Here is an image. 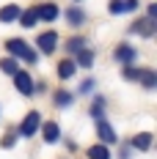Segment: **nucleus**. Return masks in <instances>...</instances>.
<instances>
[{
  "mask_svg": "<svg viewBox=\"0 0 157 159\" xmlns=\"http://www.w3.org/2000/svg\"><path fill=\"white\" fill-rule=\"evenodd\" d=\"M17 22H19L22 28H36L39 19H36V11H33V8H25V11H19V19H17Z\"/></svg>",
  "mask_w": 157,
  "mask_h": 159,
  "instance_id": "obj_19",
  "label": "nucleus"
},
{
  "mask_svg": "<svg viewBox=\"0 0 157 159\" xmlns=\"http://www.w3.org/2000/svg\"><path fill=\"white\" fill-rule=\"evenodd\" d=\"M33 11H36V19L39 22H55L58 14H61V8H58V3H39V6H33Z\"/></svg>",
  "mask_w": 157,
  "mask_h": 159,
  "instance_id": "obj_5",
  "label": "nucleus"
},
{
  "mask_svg": "<svg viewBox=\"0 0 157 159\" xmlns=\"http://www.w3.org/2000/svg\"><path fill=\"white\" fill-rule=\"evenodd\" d=\"M105 110H108V99L105 96H94L91 99V107H88V115L94 121H99V118H105Z\"/></svg>",
  "mask_w": 157,
  "mask_h": 159,
  "instance_id": "obj_13",
  "label": "nucleus"
},
{
  "mask_svg": "<svg viewBox=\"0 0 157 159\" xmlns=\"http://www.w3.org/2000/svg\"><path fill=\"white\" fill-rule=\"evenodd\" d=\"M75 71H77V66H75L72 58H63L61 63H58V80H72Z\"/></svg>",
  "mask_w": 157,
  "mask_h": 159,
  "instance_id": "obj_17",
  "label": "nucleus"
},
{
  "mask_svg": "<svg viewBox=\"0 0 157 159\" xmlns=\"http://www.w3.org/2000/svg\"><path fill=\"white\" fill-rule=\"evenodd\" d=\"M75 3H80V0H75Z\"/></svg>",
  "mask_w": 157,
  "mask_h": 159,
  "instance_id": "obj_30",
  "label": "nucleus"
},
{
  "mask_svg": "<svg viewBox=\"0 0 157 159\" xmlns=\"http://www.w3.org/2000/svg\"><path fill=\"white\" fill-rule=\"evenodd\" d=\"M86 157L88 159H110V148L102 145V143H96V145H91V148L86 151Z\"/></svg>",
  "mask_w": 157,
  "mask_h": 159,
  "instance_id": "obj_18",
  "label": "nucleus"
},
{
  "mask_svg": "<svg viewBox=\"0 0 157 159\" xmlns=\"http://www.w3.org/2000/svg\"><path fill=\"white\" fill-rule=\"evenodd\" d=\"M132 157V148H130V145H121V148H119V159H130Z\"/></svg>",
  "mask_w": 157,
  "mask_h": 159,
  "instance_id": "obj_28",
  "label": "nucleus"
},
{
  "mask_svg": "<svg viewBox=\"0 0 157 159\" xmlns=\"http://www.w3.org/2000/svg\"><path fill=\"white\" fill-rule=\"evenodd\" d=\"M121 77H124L127 82H138V80H141V69H138V66H121Z\"/></svg>",
  "mask_w": 157,
  "mask_h": 159,
  "instance_id": "obj_23",
  "label": "nucleus"
},
{
  "mask_svg": "<svg viewBox=\"0 0 157 159\" xmlns=\"http://www.w3.org/2000/svg\"><path fill=\"white\" fill-rule=\"evenodd\" d=\"M86 22H88V14H86L80 6H69V8H66V25H69V28H83Z\"/></svg>",
  "mask_w": 157,
  "mask_h": 159,
  "instance_id": "obj_9",
  "label": "nucleus"
},
{
  "mask_svg": "<svg viewBox=\"0 0 157 159\" xmlns=\"http://www.w3.org/2000/svg\"><path fill=\"white\" fill-rule=\"evenodd\" d=\"M19 61H25L28 66H36V63H39V52H36L33 47H28L25 52H22V58H19Z\"/></svg>",
  "mask_w": 157,
  "mask_h": 159,
  "instance_id": "obj_24",
  "label": "nucleus"
},
{
  "mask_svg": "<svg viewBox=\"0 0 157 159\" xmlns=\"http://www.w3.org/2000/svg\"><path fill=\"white\" fill-rule=\"evenodd\" d=\"M94 58H96V52L94 49H80L77 55H75V58H72V61H75V66H83V69H91V66H94Z\"/></svg>",
  "mask_w": 157,
  "mask_h": 159,
  "instance_id": "obj_15",
  "label": "nucleus"
},
{
  "mask_svg": "<svg viewBox=\"0 0 157 159\" xmlns=\"http://www.w3.org/2000/svg\"><path fill=\"white\" fill-rule=\"evenodd\" d=\"M130 33H138V36H143V39H152V36L157 33V19L141 16V19H135V22H132Z\"/></svg>",
  "mask_w": 157,
  "mask_h": 159,
  "instance_id": "obj_6",
  "label": "nucleus"
},
{
  "mask_svg": "<svg viewBox=\"0 0 157 159\" xmlns=\"http://www.w3.org/2000/svg\"><path fill=\"white\" fill-rule=\"evenodd\" d=\"M17 140H19V137H17V129H6V134L0 137V148H6V151H11V148L17 145Z\"/></svg>",
  "mask_w": 157,
  "mask_h": 159,
  "instance_id": "obj_22",
  "label": "nucleus"
},
{
  "mask_svg": "<svg viewBox=\"0 0 157 159\" xmlns=\"http://www.w3.org/2000/svg\"><path fill=\"white\" fill-rule=\"evenodd\" d=\"M33 85H36V80L28 74V71H17L14 74V88H17V93H22V96H33L36 91H33Z\"/></svg>",
  "mask_w": 157,
  "mask_h": 159,
  "instance_id": "obj_7",
  "label": "nucleus"
},
{
  "mask_svg": "<svg viewBox=\"0 0 157 159\" xmlns=\"http://www.w3.org/2000/svg\"><path fill=\"white\" fill-rule=\"evenodd\" d=\"M138 82H141L143 88H149V91H152V88L157 85V74H155V69H141V80H138Z\"/></svg>",
  "mask_w": 157,
  "mask_h": 159,
  "instance_id": "obj_21",
  "label": "nucleus"
},
{
  "mask_svg": "<svg viewBox=\"0 0 157 159\" xmlns=\"http://www.w3.org/2000/svg\"><path fill=\"white\" fill-rule=\"evenodd\" d=\"M86 36H72V39H66V58H72V55H77L80 49H86Z\"/></svg>",
  "mask_w": 157,
  "mask_h": 159,
  "instance_id": "obj_16",
  "label": "nucleus"
},
{
  "mask_svg": "<svg viewBox=\"0 0 157 159\" xmlns=\"http://www.w3.org/2000/svg\"><path fill=\"white\" fill-rule=\"evenodd\" d=\"M146 16H149V19H157V3H149V6H146Z\"/></svg>",
  "mask_w": 157,
  "mask_h": 159,
  "instance_id": "obj_29",
  "label": "nucleus"
},
{
  "mask_svg": "<svg viewBox=\"0 0 157 159\" xmlns=\"http://www.w3.org/2000/svg\"><path fill=\"white\" fill-rule=\"evenodd\" d=\"M94 88H96V82H94V77H88V80H83V82H80L77 93H94Z\"/></svg>",
  "mask_w": 157,
  "mask_h": 159,
  "instance_id": "obj_26",
  "label": "nucleus"
},
{
  "mask_svg": "<svg viewBox=\"0 0 157 159\" xmlns=\"http://www.w3.org/2000/svg\"><path fill=\"white\" fill-rule=\"evenodd\" d=\"M152 143H155V134L152 132H138V134L130 137V148L132 151H149Z\"/></svg>",
  "mask_w": 157,
  "mask_h": 159,
  "instance_id": "obj_8",
  "label": "nucleus"
},
{
  "mask_svg": "<svg viewBox=\"0 0 157 159\" xmlns=\"http://www.w3.org/2000/svg\"><path fill=\"white\" fill-rule=\"evenodd\" d=\"M52 104H55L58 110H66V107H72V104H75V93H72V91H66V88H58V91L52 93Z\"/></svg>",
  "mask_w": 157,
  "mask_h": 159,
  "instance_id": "obj_11",
  "label": "nucleus"
},
{
  "mask_svg": "<svg viewBox=\"0 0 157 159\" xmlns=\"http://www.w3.org/2000/svg\"><path fill=\"white\" fill-rule=\"evenodd\" d=\"M113 61L121 66H135V61H138V49L132 47L130 41H121V44H116V49H113Z\"/></svg>",
  "mask_w": 157,
  "mask_h": 159,
  "instance_id": "obj_2",
  "label": "nucleus"
},
{
  "mask_svg": "<svg viewBox=\"0 0 157 159\" xmlns=\"http://www.w3.org/2000/svg\"><path fill=\"white\" fill-rule=\"evenodd\" d=\"M25 49H28L25 39H8V41H6V52H8L11 58H17V61L22 58V52H25Z\"/></svg>",
  "mask_w": 157,
  "mask_h": 159,
  "instance_id": "obj_14",
  "label": "nucleus"
},
{
  "mask_svg": "<svg viewBox=\"0 0 157 159\" xmlns=\"http://www.w3.org/2000/svg\"><path fill=\"white\" fill-rule=\"evenodd\" d=\"M42 137H44V143H58L61 140V126H58V121H42Z\"/></svg>",
  "mask_w": 157,
  "mask_h": 159,
  "instance_id": "obj_10",
  "label": "nucleus"
},
{
  "mask_svg": "<svg viewBox=\"0 0 157 159\" xmlns=\"http://www.w3.org/2000/svg\"><path fill=\"white\" fill-rule=\"evenodd\" d=\"M96 137H99V143L108 145V148L119 143V134H116L113 124H110V121H105V118H99V121H96Z\"/></svg>",
  "mask_w": 157,
  "mask_h": 159,
  "instance_id": "obj_4",
  "label": "nucleus"
},
{
  "mask_svg": "<svg viewBox=\"0 0 157 159\" xmlns=\"http://www.w3.org/2000/svg\"><path fill=\"white\" fill-rule=\"evenodd\" d=\"M19 11H22V8H19L17 3L3 6V8H0V25H11V22H17V19H19Z\"/></svg>",
  "mask_w": 157,
  "mask_h": 159,
  "instance_id": "obj_12",
  "label": "nucleus"
},
{
  "mask_svg": "<svg viewBox=\"0 0 157 159\" xmlns=\"http://www.w3.org/2000/svg\"><path fill=\"white\" fill-rule=\"evenodd\" d=\"M39 126H42V112H39V110H28V112H25V118L19 121V126H17V137L31 140L33 134L39 132Z\"/></svg>",
  "mask_w": 157,
  "mask_h": 159,
  "instance_id": "obj_1",
  "label": "nucleus"
},
{
  "mask_svg": "<svg viewBox=\"0 0 157 159\" xmlns=\"http://www.w3.org/2000/svg\"><path fill=\"white\" fill-rule=\"evenodd\" d=\"M138 8V0H124V14H132Z\"/></svg>",
  "mask_w": 157,
  "mask_h": 159,
  "instance_id": "obj_27",
  "label": "nucleus"
},
{
  "mask_svg": "<svg viewBox=\"0 0 157 159\" xmlns=\"http://www.w3.org/2000/svg\"><path fill=\"white\" fill-rule=\"evenodd\" d=\"M108 11H110L113 16L124 14V0H108Z\"/></svg>",
  "mask_w": 157,
  "mask_h": 159,
  "instance_id": "obj_25",
  "label": "nucleus"
},
{
  "mask_svg": "<svg viewBox=\"0 0 157 159\" xmlns=\"http://www.w3.org/2000/svg\"><path fill=\"white\" fill-rule=\"evenodd\" d=\"M36 52L39 55H52L55 49H58V33L55 30H44V33H39L36 36Z\"/></svg>",
  "mask_w": 157,
  "mask_h": 159,
  "instance_id": "obj_3",
  "label": "nucleus"
},
{
  "mask_svg": "<svg viewBox=\"0 0 157 159\" xmlns=\"http://www.w3.org/2000/svg\"><path fill=\"white\" fill-rule=\"evenodd\" d=\"M0 71L14 77L17 71H19V61H17V58H0Z\"/></svg>",
  "mask_w": 157,
  "mask_h": 159,
  "instance_id": "obj_20",
  "label": "nucleus"
}]
</instances>
